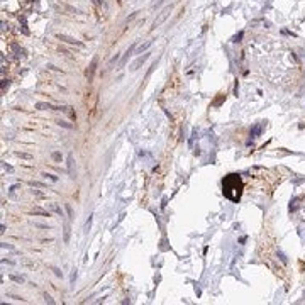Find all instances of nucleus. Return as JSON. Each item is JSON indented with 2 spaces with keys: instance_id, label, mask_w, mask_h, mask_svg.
Listing matches in <instances>:
<instances>
[{
  "instance_id": "6",
  "label": "nucleus",
  "mask_w": 305,
  "mask_h": 305,
  "mask_svg": "<svg viewBox=\"0 0 305 305\" xmlns=\"http://www.w3.org/2000/svg\"><path fill=\"white\" fill-rule=\"evenodd\" d=\"M151 44H153V41H148V43H146V44H142V46H141V47H139V53H142V51H146V49H148V47H149V46H151Z\"/></svg>"
},
{
  "instance_id": "7",
  "label": "nucleus",
  "mask_w": 305,
  "mask_h": 305,
  "mask_svg": "<svg viewBox=\"0 0 305 305\" xmlns=\"http://www.w3.org/2000/svg\"><path fill=\"white\" fill-rule=\"evenodd\" d=\"M95 65H97V60H93V63H92V66H90V75H88V78L92 80V75H93V71H95Z\"/></svg>"
},
{
  "instance_id": "4",
  "label": "nucleus",
  "mask_w": 305,
  "mask_h": 305,
  "mask_svg": "<svg viewBox=\"0 0 305 305\" xmlns=\"http://www.w3.org/2000/svg\"><path fill=\"white\" fill-rule=\"evenodd\" d=\"M146 58H148V54H144V56H142V58H139V60H138V61H136V63H134V65H132V68H131V70H138L139 66H141L142 63L146 61Z\"/></svg>"
},
{
  "instance_id": "9",
  "label": "nucleus",
  "mask_w": 305,
  "mask_h": 305,
  "mask_svg": "<svg viewBox=\"0 0 305 305\" xmlns=\"http://www.w3.org/2000/svg\"><path fill=\"white\" fill-rule=\"evenodd\" d=\"M159 4H161V0H154V2H153V7H158Z\"/></svg>"
},
{
  "instance_id": "3",
  "label": "nucleus",
  "mask_w": 305,
  "mask_h": 305,
  "mask_svg": "<svg viewBox=\"0 0 305 305\" xmlns=\"http://www.w3.org/2000/svg\"><path fill=\"white\" fill-rule=\"evenodd\" d=\"M132 49H134V46H131V47H129V49H127V51H125L124 58H122V60H120V68H124V66H125V61H127V58H129V56H131V54H132Z\"/></svg>"
},
{
  "instance_id": "2",
  "label": "nucleus",
  "mask_w": 305,
  "mask_h": 305,
  "mask_svg": "<svg viewBox=\"0 0 305 305\" xmlns=\"http://www.w3.org/2000/svg\"><path fill=\"white\" fill-rule=\"evenodd\" d=\"M58 39H61V41H65V43H70V44H78V46H82V43H78L76 39H73V37H68V36H63V34H58Z\"/></svg>"
},
{
  "instance_id": "1",
  "label": "nucleus",
  "mask_w": 305,
  "mask_h": 305,
  "mask_svg": "<svg viewBox=\"0 0 305 305\" xmlns=\"http://www.w3.org/2000/svg\"><path fill=\"white\" fill-rule=\"evenodd\" d=\"M168 14H170V7H168V9H164L163 12H161V15H159V19H158V21H154V24H153V27H158L159 24H161V22H163L164 19L168 17Z\"/></svg>"
},
{
  "instance_id": "5",
  "label": "nucleus",
  "mask_w": 305,
  "mask_h": 305,
  "mask_svg": "<svg viewBox=\"0 0 305 305\" xmlns=\"http://www.w3.org/2000/svg\"><path fill=\"white\" fill-rule=\"evenodd\" d=\"M36 107H37L39 110H44V109H54V110H58L56 107H53V105H49V103H37Z\"/></svg>"
},
{
  "instance_id": "8",
  "label": "nucleus",
  "mask_w": 305,
  "mask_h": 305,
  "mask_svg": "<svg viewBox=\"0 0 305 305\" xmlns=\"http://www.w3.org/2000/svg\"><path fill=\"white\" fill-rule=\"evenodd\" d=\"M58 125H63V127H68V129H71V124H68V122H65V120H58Z\"/></svg>"
}]
</instances>
